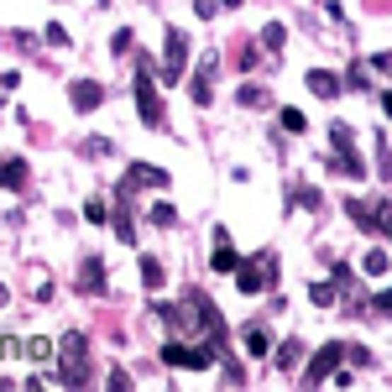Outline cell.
<instances>
[{"label":"cell","mask_w":392,"mask_h":392,"mask_svg":"<svg viewBox=\"0 0 392 392\" xmlns=\"http://www.w3.org/2000/svg\"><path fill=\"white\" fill-rule=\"evenodd\" d=\"M131 89H137V110H142V120L162 131V126H168V115H162V100H157V63L146 58V52H142V63H137V84H131Z\"/></svg>","instance_id":"cell-1"},{"label":"cell","mask_w":392,"mask_h":392,"mask_svg":"<svg viewBox=\"0 0 392 392\" xmlns=\"http://www.w3.org/2000/svg\"><path fill=\"white\" fill-rule=\"evenodd\" d=\"M58 356H63V371H58V382L63 387H84L89 382V340H84V335H63V340H58Z\"/></svg>","instance_id":"cell-2"},{"label":"cell","mask_w":392,"mask_h":392,"mask_svg":"<svg viewBox=\"0 0 392 392\" xmlns=\"http://www.w3.org/2000/svg\"><path fill=\"white\" fill-rule=\"evenodd\" d=\"M183 69H188V42L178 26L162 32V63H157V84H183Z\"/></svg>","instance_id":"cell-3"},{"label":"cell","mask_w":392,"mask_h":392,"mask_svg":"<svg viewBox=\"0 0 392 392\" xmlns=\"http://www.w3.org/2000/svg\"><path fill=\"white\" fill-rule=\"evenodd\" d=\"M236 282H241V293H262V288H272V282H277V256H272V251H256L251 262L236 267Z\"/></svg>","instance_id":"cell-4"},{"label":"cell","mask_w":392,"mask_h":392,"mask_svg":"<svg viewBox=\"0 0 392 392\" xmlns=\"http://www.w3.org/2000/svg\"><path fill=\"white\" fill-rule=\"evenodd\" d=\"M214 356H220V350H214L209 340H204V345H194V340H173V345H162V361H168V367H183V371H204Z\"/></svg>","instance_id":"cell-5"},{"label":"cell","mask_w":392,"mask_h":392,"mask_svg":"<svg viewBox=\"0 0 392 392\" xmlns=\"http://www.w3.org/2000/svg\"><path fill=\"white\" fill-rule=\"evenodd\" d=\"M335 367H345V345H340V340H330V345H319V350H314V361H309L304 382L314 387V382H324V376H335Z\"/></svg>","instance_id":"cell-6"},{"label":"cell","mask_w":392,"mask_h":392,"mask_svg":"<svg viewBox=\"0 0 392 392\" xmlns=\"http://www.w3.org/2000/svg\"><path fill=\"white\" fill-rule=\"evenodd\" d=\"M69 100H74V110H100V105H105V84H94V79H74V84H69Z\"/></svg>","instance_id":"cell-7"},{"label":"cell","mask_w":392,"mask_h":392,"mask_svg":"<svg viewBox=\"0 0 392 392\" xmlns=\"http://www.w3.org/2000/svg\"><path fill=\"white\" fill-rule=\"evenodd\" d=\"M168 188V173H162V168H152V162H131V173H126V183H120V188Z\"/></svg>","instance_id":"cell-8"},{"label":"cell","mask_w":392,"mask_h":392,"mask_svg":"<svg viewBox=\"0 0 392 392\" xmlns=\"http://www.w3.org/2000/svg\"><path fill=\"white\" fill-rule=\"evenodd\" d=\"M188 94H194V105H209V100H214V58H204V69L194 74Z\"/></svg>","instance_id":"cell-9"},{"label":"cell","mask_w":392,"mask_h":392,"mask_svg":"<svg viewBox=\"0 0 392 392\" xmlns=\"http://www.w3.org/2000/svg\"><path fill=\"white\" fill-rule=\"evenodd\" d=\"M304 79H309V89H314L319 100H335V94H340V79H335L330 69H309Z\"/></svg>","instance_id":"cell-10"},{"label":"cell","mask_w":392,"mask_h":392,"mask_svg":"<svg viewBox=\"0 0 392 392\" xmlns=\"http://www.w3.org/2000/svg\"><path fill=\"white\" fill-rule=\"evenodd\" d=\"M79 288H84V293H100V288H105V262H94V256H89V262L79 267Z\"/></svg>","instance_id":"cell-11"},{"label":"cell","mask_w":392,"mask_h":392,"mask_svg":"<svg viewBox=\"0 0 392 392\" xmlns=\"http://www.w3.org/2000/svg\"><path fill=\"white\" fill-rule=\"evenodd\" d=\"M299 361H304V340H282L277 345V371H299Z\"/></svg>","instance_id":"cell-12"},{"label":"cell","mask_w":392,"mask_h":392,"mask_svg":"<svg viewBox=\"0 0 392 392\" xmlns=\"http://www.w3.org/2000/svg\"><path fill=\"white\" fill-rule=\"evenodd\" d=\"M0 183H6V188H21V183H26V162H21V157H0Z\"/></svg>","instance_id":"cell-13"},{"label":"cell","mask_w":392,"mask_h":392,"mask_svg":"<svg viewBox=\"0 0 392 392\" xmlns=\"http://www.w3.org/2000/svg\"><path fill=\"white\" fill-rule=\"evenodd\" d=\"M209 267H214V272H236V267H241V256L231 251V241H225V236H220V246H214V256H209Z\"/></svg>","instance_id":"cell-14"},{"label":"cell","mask_w":392,"mask_h":392,"mask_svg":"<svg viewBox=\"0 0 392 392\" xmlns=\"http://www.w3.org/2000/svg\"><path fill=\"white\" fill-rule=\"evenodd\" d=\"M330 168H335V173H350V178H367V162L350 157V152H335V157H330Z\"/></svg>","instance_id":"cell-15"},{"label":"cell","mask_w":392,"mask_h":392,"mask_svg":"<svg viewBox=\"0 0 392 392\" xmlns=\"http://www.w3.org/2000/svg\"><path fill=\"white\" fill-rule=\"evenodd\" d=\"M246 350H251V356H256V361H262V356H267V350H272V335H267V330H262V324H251V330H246Z\"/></svg>","instance_id":"cell-16"},{"label":"cell","mask_w":392,"mask_h":392,"mask_svg":"<svg viewBox=\"0 0 392 392\" xmlns=\"http://www.w3.org/2000/svg\"><path fill=\"white\" fill-rule=\"evenodd\" d=\"M309 299H314L319 309H330L335 299H340V282H314V288H309Z\"/></svg>","instance_id":"cell-17"},{"label":"cell","mask_w":392,"mask_h":392,"mask_svg":"<svg viewBox=\"0 0 392 392\" xmlns=\"http://www.w3.org/2000/svg\"><path fill=\"white\" fill-rule=\"evenodd\" d=\"M26 356H32V361H52V356H58V345L37 335V340H26Z\"/></svg>","instance_id":"cell-18"},{"label":"cell","mask_w":392,"mask_h":392,"mask_svg":"<svg viewBox=\"0 0 392 392\" xmlns=\"http://www.w3.org/2000/svg\"><path fill=\"white\" fill-rule=\"evenodd\" d=\"M142 282L146 288H162V262L157 256H142Z\"/></svg>","instance_id":"cell-19"},{"label":"cell","mask_w":392,"mask_h":392,"mask_svg":"<svg viewBox=\"0 0 392 392\" xmlns=\"http://www.w3.org/2000/svg\"><path fill=\"white\" fill-rule=\"evenodd\" d=\"M361 267H367V272H371V277H382V272H387V267H392V256H387L382 246H376V251H367V262H361Z\"/></svg>","instance_id":"cell-20"},{"label":"cell","mask_w":392,"mask_h":392,"mask_svg":"<svg viewBox=\"0 0 392 392\" xmlns=\"http://www.w3.org/2000/svg\"><path fill=\"white\" fill-rule=\"evenodd\" d=\"M152 225L173 231V225H178V209H173V204H152Z\"/></svg>","instance_id":"cell-21"},{"label":"cell","mask_w":392,"mask_h":392,"mask_svg":"<svg viewBox=\"0 0 392 392\" xmlns=\"http://www.w3.org/2000/svg\"><path fill=\"white\" fill-rule=\"evenodd\" d=\"M84 220L105 225V220H110V204H105V199H89V204H84Z\"/></svg>","instance_id":"cell-22"},{"label":"cell","mask_w":392,"mask_h":392,"mask_svg":"<svg viewBox=\"0 0 392 392\" xmlns=\"http://www.w3.org/2000/svg\"><path fill=\"white\" fill-rule=\"evenodd\" d=\"M330 142H335V152H345V146H350V126H345V120H335V126H330Z\"/></svg>","instance_id":"cell-23"},{"label":"cell","mask_w":392,"mask_h":392,"mask_svg":"<svg viewBox=\"0 0 392 392\" xmlns=\"http://www.w3.org/2000/svg\"><path fill=\"white\" fill-rule=\"evenodd\" d=\"M236 100H241V105H262V100H267V89H262V84H241Z\"/></svg>","instance_id":"cell-24"},{"label":"cell","mask_w":392,"mask_h":392,"mask_svg":"<svg viewBox=\"0 0 392 392\" xmlns=\"http://www.w3.org/2000/svg\"><path fill=\"white\" fill-rule=\"evenodd\" d=\"M282 37H288V32H282L277 21H272V26H262V47H272V52H277V47H282Z\"/></svg>","instance_id":"cell-25"},{"label":"cell","mask_w":392,"mask_h":392,"mask_svg":"<svg viewBox=\"0 0 392 392\" xmlns=\"http://www.w3.org/2000/svg\"><path fill=\"white\" fill-rule=\"evenodd\" d=\"M293 204H309V209H319V194H314V188H304V183H293Z\"/></svg>","instance_id":"cell-26"},{"label":"cell","mask_w":392,"mask_h":392,"mask_svg":"<svg viewBox=\"0 0 392 392\" xmlns=\"http://www.w3.org/2000/svg\"><path fill=\"white\" fill-rule=\"evenodd\" d=\"M345 361L350 367H371V350L367 345H345Z\"/></svg>","instance_id":"cell-27"},{"label":"cell","mask_w":392,"mask_h":392,"mask_svg":"<svg viewBox=\"0 0 392 392\" xmlns=\"http://www.w3.org/2000/svg\"><path fill=\"white\" fill-rule=\"evenodd\" d=\"M304 126H309V120H304V110H282V131H293V137H299Z\"/></svg>","instance_id":"cell-28"},{"label":"cell","mask_w":392,"mask_h":392,"mask_svg":"<svg viewBox=\"0 0 392 392\" xmlns=\"http://www.w3.org/2000/svg\"><path fill=\"white\" fill-rule=\"evenodd\" d=\"M131 42H137V37H131V26H120V32L110 37V47H115V52H131Z\"/></svg>","instance_id":"cell-29"},{"label":"cell","mask_w":392,"mask_h":392,"mask_svg":"<svg viewBox=\"0 0 392 392\" xmlns=\"http://www.w3.org/2000/svg\"><path fill=\"white\" fill-rule=\"evenodd\" d=\"M371 69H376V74H387V79H392V52H371Z\"/></svg>","instance_id":"cell-30"},{"label":"cell","mask_w":392,"mask_h":392,"mask_svg":"<svg viewBox=\"0 0 392 392\" xmlns=\"http://www.w3.org/2000/svg\"><path fill=\"white\" fill-rule=\"evenodd\" d=\"M194 11H199V16H204V21H209L214 11H220V0H194Z\"/></svg>","instance_id":"cell-31"},{"label":"cell","mask_w":392,"mask_h":392,"mask_svg":"<svg viewBox=\"0 0 392 392\" xmlns=\"http://www.w3.org/2000/svg\"><path fill=\"white\" fill-rule=\"evenodd\" d=\"M382 115H392V89L382 94Z\"/></svg>","instance_id":"cell-32"},{"label":"cell","mask_w":392,"mask_h":392,"mask_svg":"<svg viewBox=\"0 0 392 392\" xmlns=\"http://www.w3.org/2000/svg\"><path fill=\"white\" fill-rule=\"evenodd\" d=\"M11 387H16V382H11V376H0V392H11Z\"/></svg>","instance_id":"cell-33"},{"label":"cell","mask_w":392,"mask_h":392,"mask_svg":"<svg viewBox=\"0 0 392 392\" xmlns=\"http://www.w3.org/2000/svg\"><path fill=\"white\" fill-rule=\"evenodd\" d=\"M6 299H11V288H6V282H0V304H6Z\"/></svg>","instance_id":"cell-34"},{"label":"cell","mask_w":392,"mask_h":392,"mask_svg":"<svg viewBox=\"0 0 392 392\" xmlns=\"http://www.w3.org/2000/svg\"><path fill=\"white\" fill-rule=\"evenodd\" d=\"M220 6H225V11H236V6H241V0H220Z\"/></svg>","instance_id":"cell-35"}]
</instances>
